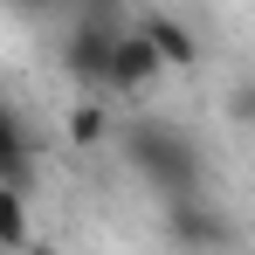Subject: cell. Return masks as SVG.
I'll return each mask as SVG.
<instances>
[{
  "label": "cell",
  "instance_id": "8992f818",
  "mask_svg": "<svg viewBox=\"0 0 255 255\" xmlns=\"http://www.w3.org/2000/svg\"><path fill=\"white\" fill-rule=\"evenodd\" d=\"M138 28H145V42L159 48L172 69H193V62H200V35H193V28H186L179 14H145Z\"/></svg>",
  "mask_w": 255,
  "mask_h": 255
},
{
  "label": "cell",
  "instance_id": "ba28073f",
  "mask_svg": "<svg viewBox=\"0 0 255 255\" xmlns=\"http://www.w3.org/2000/svg\"><path fill=\"white\" fill-rule=\"evenodd\" d=\"M104 131H111V111H104V104H83V111L69 118V138H76V145H97Z\"/></svg>",
  "mask_w": 255,
  "mask_h": 255
},
{
  "label": "cell",
  "instance_id": "5b68a950",
  "mask_svg": "<svg viewBox=\"0 0 255 255\" xmlns=\"http://www.w3.org/2000/svg\"><path fill=\"white\" fill-rule=\"evenodd\" d=\"M28 172H35V145H28V125H21V111L7 104V111H0V186L28 193Z\"/></svg>",
  "mask_w": 255,
  "mask_h": 255
},
{
  "label": "cell",
  "instance_id": "6da1fadb",
  "mask_svg": "<svg viewBox=\"0 0 255 255\" xmlns=\"http://www.w3.org/2000/svg\"><path fill=\"white\" fill-rule=\"evenodd\" d=\"M118 152H125V166L159 193V200H200V145H193V131L186 125H166V118H138V125L118 131Z\"/></svg>",
  "mask_w": 255,
  "mask_h": 255
},
{
  "label": "cell",
  "instance_id": "3957f363",
  "mask_svg": "<svg viewBox=\"0 0 255 255\" xmlns=\"http://www.w3.org/2000/svg\"><path fill=\"white\" fill-rule=\"evenodd\" d=\"M166 235H172L186 255H221V249H235L228 214L207 207V200H172V207H166Z\"/></svg>",
  "mask_w": 255,
  "mask_h": 255
},
{
  "label": "cell",
  "instance_id": "30bf717a",
  "mask_svg": "<svg viewBox=\"0 0 255 255\" xmlns=\"http://www.w3.org/2000/svg\"><path fill=\"white\" fill-rule=\"evenodd\" d=\"M21 255H62V249H21Z\"/></svg>",
  "mask_w": 255,
  "mask_h": 255
},
{
  "label": "cell",
  "instance_id": "52a82bcc",
  "mask_svg": "<svg viewBox=\"0 0 255 255\" xmlns=\"http://www.w3.org/2000/svg\"><path fill=\"white\" fill-rule=\"evenodd\" d=\"M0 242H7V255L28 249V200L14 186H0Z\"/></svg>",
  "mask_w": 255,
  "mask_h": 255
},
{
  "label": "cell",
  "instance_id": "7a4b0ae2",
  "mask_svg": "<svg viewBox=\"0 0 255 255\" xmlns=\"http://www.w3.org/2000/svg\"><path fill=\"white\" fill-rule=\"evenodd\" d=\"M125 35L131 28H90V21H76L69 42H62V69L83 90H111V62H118V42Z\"/></svg>",
  "mask_w": 255,
  "mask_h": 255
},
{
  "label": "cell",
  "instance_id": "9c48e42d",
  "mask_svg": "<svg viewBox=\"0 0 255 255\" xmlns=\"http://www.w3.org/2000/svg\"><path fill=\"white\" fill-rule=\"evenodd\" d=\"M228 111H235L242 125H255V76H249V83H235V97H228Z\"/></svg>",
  "mask_w": 255,
  "mask_h": 255
},
{
  "label": "cell",
  "instance_id": "277c9868",
  "mask_svg": "<svg viewBox=\"0 0 255 255\" xmlns=\"http://www.w3.org/2000/svg\"><path fill=\"white\" fill-rule=\"evenodd\" d=\"M159 69H166V55L145 42V28H131L125 42H118V62H111V97H138Z\"/></svg>",
  "mask_w": 255,
  "mask_h": 255
}]
</instances>
